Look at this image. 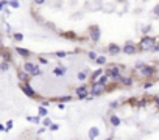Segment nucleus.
Wrapping results in <instances>:
<instances>
[{"label": "nucleus", "instance_id": "obj_1", "mask_svg": "<svg viewBox=\"0 0 159 140\" xmlns=\"http://www.w3.org/2000/svg\"><path fill=\"white\" fill-rule=\"evenodd\" d=\"M154 45H156V39L145 34L142 37V41L139 42V50L141 51H153Z\"/></svg>", "mask_w": 159, "mask_h": 140}, {"label": "nucleus", "instance_id": "obj_2", "mask_svg": "<svg viewBox=\"0 0 159 140\" xmlns=\"http://www.w3.org/2000/svg\"><path fill=\"white\" fill-rule=\"evenodd\" d=\"M89 37H91L92 42H98L100 37H102V30H100L98 25H91L89 26Z\"/></svg>", "mask_w": 159, "mask_h": 140}, {"label": "nucleus", "instance_id": "obj_3", "mask_svg": "<svg viewBox=\"0 0 159 140\" xmlns=\"http://www.w3.org/2000/svg\"><path fill=\"white\" fill-rule=\"evenodd\" d=\"M137 50H139V45H136L134 42H131V41L125 42V45L122 47V51L125 53V55H128V56L136 55V53H137Z\"/></svg>", "mask_w": 159, "mask_h": 140}, {"label": "nucleus", "instance_id": "obj_4", "mask_svg": "<svg viewBox=\"0 0 159 140\" xmlns=\"http://www.w3.org/2000/svg\"><path fill=\"white\" fill-rule=\"evenodd\" d=\"M106 92V86L100 84V83H92L91 84V95L94 97H100Z\"/></svg>", "mask_w": 159, "mask_h": 140}, {"label": "nucleus", "instance_id": "obj_5", "mask_svg": "<svg viewBox=\"0 0 159 140\" xmlns=\"http://www.w3.org/2000/svg\"><path fill=\"white\" fill-rule=\"evenodd\" d=\"M20 89H22V92L25 93L27 97H30V98H36V92H34V89L30 86V81H27V83H20Z\"/></svg>", "mask_w": 159, "mask_h": 140}, {"label": "nucleus", "instance_id": "obj_6", "mask_svg": "<svg viewBox=\"0 0 159 140\" xmlns=\"http://www.w3.org/2000/svg\"><path fill=\"white\" fill-rule=\"evenodd\" d=\"M154 72H156V67H153V66H147L145 64V67L141 70V73H142V76H145V78H150V76H153L154 75Z\"/></svg>", "mask_w": 159, "mask_h": 140}, {"label": "nucleus", "instance_id": "obj_7", "mask_svg": "<svg viewBox=\"0 0 159 140\" xmlns=\"http://www.w3.org/2000/svg\"><path fill=\"white\" fill-rule=\"evenodd\" d=\"M108 51H109V55H112V56H117V55H120V51H122V47L112 42V44L108 45Z\"/></svg>", "mask_w": 159, "mask_h": 140}, {"label": "nucleus", "instance_id": "obj_8", "mask_svg": "<svg viewBox=\"0 0 159 140\" xmlns=\"http://www.w3.org/2000/svg\"><path fill=\"white\" fill-rule=\"evenodd\" d=\"M30 76H31V75H30L28 72H25L24 69L17 72V79H19L20 83H27V81H30Z\"/></svg>", "mask_w": 159, "mask_h": 140}, {"label": "nucleus", "instance_id": "obj_9", "mask_svg": "<svg viewBox=\"0 0 159 140\" xmlns=\"http://www.w3.org/2000/svg\"><path fill=\"white\" fill-rule=\"evenodd\" d=\"M14 51H16L19 56H22V58H28V56H31V51L27 50V48H22V47H16Z\"/></svg>", "mask_w": 159, "mask_h": 140}, {"label": "nucleus", "instance_id": "obj_10", "mask_svg": "<svg viewBox=\"0 0 159 140\" xmlns=\"http://www.w3.org/2000/svg\"><path fill=\"white\" fill-rule=\"evenodd\" d=\"M104 73V70H103V67H100V69H97L95 72H92V75H91V83H94V81H97L102 75Z\"/></svg>", "mask_w": 159, "mask_h": 140}, {"label": "nucleus", "instance_id": "obj_11", "mask_svg": "<svg viewBox=\"0 0 159 140\" xmlns=\"http://www.w3.org/2000/svg\"><path fill=\"white\" fill-rule=\"evenodd\" d=\"M109 123H111L114 128H117V126H120V124H122V120H120L119 115H114V114H112V115L109 117Z\"/></svg>", "mask_w": 159, "mask_h": 140}, {"label": "nucleus", "instance_id": "obj_12", "mask_svg": "<svg viewBox=\"0 0 159 140\" xmlns=\"http://www.w3.org/2000/svg\"><path fill=\"white\" fill-rule=\"evenodd\" d=\"M111 81V78H109V75L108 73H103L102 76H100L98 79H97V81H94V83H100V84H103V86H106L108 83Z\"/></svg>", "mask_w": 159, "mask_h": 140}, {"label": "nucleus", "instance_id": "obj_13", "mask_svg": "<svg viewBox=\"0 0 159 140\" xmlns=\"http://www.w3.org/2000/svg\"><path fill=\"white\" fill-rule=\"evenodd\" d=\"M98 135H100V129H98V128L92 126L91 129H89V134H87V137H89V139H97Z\"/></svg>", "mask_w": 159, "mask_h": 140}, {"label": "nucleus", "instance_id": "obj_14", "mask_svg": "<svg viewBox=\"0 0 159 140\" xmlns=\"http://www.w3.org/2000/svg\"><path fill=\"white\" fill-rule=\"evenodd\" d=\"M66 72H67V69L63 66H58L56 69H53V75H56V76H64Z\"/></svg>", "mask_w": 159, "mask_h": 140}, {"label": "nucleus", "instance_id": "obj_15", "mask_svg": "<svg viewBox=\"0 0 159 140\" xmlns=\"http://www.w3.org/2000/svg\"><path fill=\"white\" fill-rule=\"evenodd\" d=\"M34 67H36V64H33V62H30V61H25L24 66H22V69H24L25 72H28V73L31 75V72H33Z\"/></svg>", "mask_w": 159, "mask_h": 140}, {"label": "nucleus", "instance_id": "obj_16", "mask_svg": "<svg viewBox=\"0 0 159 140\" xmlns=\"http://www.w3.org/2000/svg\"><path fill=\"white\" fill-rule=\"evenodd\" d=\"M120 83H122L125 87H130V86H133V78L131 76H122V79H120Z\"/></svg>", "mask_w": 159, "mask_h": 140}, {"label": "nucleus", "instance_id": "obj_17", "mask_svg": "<svg viewBox=\"0 0 159 140\" xmlns=\"http://www.w3.org/2000/svg\"><path fill=\"white\" fill-rule=\"evenodd\" d=\"M87 75H89V69H84L83 72H80V73H78V76H76V78H78V81L84 83V81L87 79Z\"/></svg>", "mask_w": 159, "mask_h": 140}, {"label": "nucleus", "instance_id": "obj_18", "mask_svg": "<svg viewBox=\"0 0 159 140\" xmlns=\"http://www.w3.org/2000/svg\"><path fill=\"white\" fill-rule=\"evenodd\" d=\"M87 90H91V89H89V86H87V84H81V86H78V87L75 89V93H76V95H78V93L87 92Z\"/></svg>", "mask_w": 159, "mask_h": 140}, {"label": "nucleus", "instance_id": "obj_19", "mask_svg": "<svg viewBox=\"0 0 159 140\" xmlns=\"http://www.w3.org/2000/svg\"><path fill=\"white\" fill-rule=\"evenodd\" d=\"M38 114H39V115H42V117H47V115H48V111L45 109V106L39 104V108H38Z\"/></svg>", "mask_w": 159, "mask_h": 140}, {"label": "nucleus", "instance_id": "obj_20", "mask_svg": "<svg viewBox=\"0 0 159 140\" xmlns=\"http://www.w3.org/2000/svg\"><path fill=\"white\" fill-rule=\"evenodd\" d=\"M52 118H50V117H45V118L44 120H42V126H47V128H50V126H52Z\"/></svg>", "mask_w": 159, "mask_h": 140}, {"label": "nucleus", "instance_id": "obj_21", "mask_svg": "<svg viewBox=\"0 0 159 140\" xmlns=\"http://www.w3.org/2000/svg\"><path fill=\"white\" fill-rule=\"evenodd\" d=\"M10 69V62L8 61H2V64H0V70L2 72H6Z\"/></svg>", "mask_w": 159, "mask_h": 140}, {"label": "nucleus", "instance_id": "obj_22", "mask_svg": "<svg viewBox=\"0 0 159 140\" xmlns=\"http://www.w3.org/2000/svg\"><path fill=\"white\" fill-rule=\"evenodd\" d=\"M91 95V90H87V92H83V93H78V100H87V97Z\"/></svg>", "mask_w": 159, "mask_h": 140}, {"label": "nucleus", "instance_id": "obj_23", "mask_svg": "<svg viewBox=\"0 0 159 140\" xmlns=\"http://www.w3.org/2000/svg\"><path fill=\"white\" fill-rule=\"evenodd\" d=\"M95 62L98 64V66H104V64H106V58H104V56H100V55H98V58L95 59Z\"/></svg>", "mask_w": 159, "mask_h": 140}, {"label": "nucleus", "instance_id": "obj_24", "mask_svg": "<svg viewBox=\"0 0 159 140\" xmlns=\"http://www.w3.org/2000/svg\"><path fill=\"white\" fill-rule=\"evenodd\" d=\"M13 39L20 42V41H24V34H20V33H13Z\"/></svg>", "mask_w": 159, "mask_h": 140}, {"label": "nucleus", "instance_id": "obj_25", "mask_svg": "<svg viewBox=\"0 0 159 140\" xmlns=\"http://www.w3.org/2000/svg\"><path fill=\"white\" fill-rule=\"evenodd\" d=\"M87 58L91 59V61H95V59L98 58V55H97L95 51H92V50H91V51H87Z\"/></svg>", "mask_w": 159, "mask_h": 140}, {"label": "nucleus", "instance_id": "obj_26", "mask_svg": "<svg viewBox=\"0 0 159 140\" xmlns=\"http://www.w3.org/2000/svg\"><path fill=\"white\" fill-rule=\"evenodd\" d=\"M42 72H41V69H39V64H36V67L33 69V72H31V76H38V75H41Z\"/></svg>", "mask_w": 159, "mask_h": 140}, {"label": "nucleus", "instance_id": "obj_27", "mask_svg": "<svg viewBox=\"0 0 159 140\" xmlns=\"http://www.w3.org/2000/svg\"><path fill=\"white\" fill-rule=\"evenodd\" d=\"M10 6H11V8H14V9H17L20 5H19L17 0H10Z\"/></svg>", "mask_w": 159, "mask_h": 140}, {"label": "nucleus", "instance_id": "obj_28", "mask_svg": "<svg viewBox=\"0 0 159 140\" xmlns=\"http://www.w3.org/2000/svg\"><path fill=\"white\" fill-rule=\"evenodd\" d=\"M55 56H56V58H66V56H67V53H66L64 50H59V51L55 53Z\"/></svg>", "mask_w": 159, "mask_h": 140}, {"label": "nucleus", "instance_id": "obj_29", "mask_svg": "<svg viewBox=\"0 0 159 140\" xmlns=\"http://www.w3.org/2000/svg\"><path fill=\"white\" fill-rule=\"evenodd\" d=\"M2 58H3V61H11V55H10V53L8 51H3V55H2Z\"/></svg>", "mask_w": 159, "mask_h": 140}, {"label": "nucleus", "instance_id": "obj_30", "mask_svg": "<svg viewBox=\"0 0 159 140\" xmlns=\"http://www.w3.org/2000/svg\"><path fill=\"white\" fill-rule=\"evenodd\" d=\"M150 30H151V26H150V25H145V26L142 28V34H148Z\"/></svg>", "mask_w": 159, "mask_h": 140}, {"label": "nucleus", "instance_id": "obj_31", "mask_svg": "<svg viewBox=\"0 0 159 140\" xmlns=\"http://www.w3.org/2000/svg\"><path fill=\"white\" fill-rule=\"evenodd\" d=\"M143 67H145V62H141V61L136 62V70H142Z\"/></svg>", "mask_w": 159, "mask_h": 140}, {"label": "nucleus", "instance_id": "obj_32", "mask_svg": "<svg viewBox=\"0 0 159 140\" xmlns=\"http://www.w3.org/2000/svg\"><path fill=\"white\" fill-rule=\"evenodd\" d=\"M153 14H154L156 17H159V3H158V5H154V8H153Z\"/></svg>", "mask_w": 159, "mask_h": 140}, {"label": "nucleus", "instance_id": "obj_33", "mask_svg": "<svg viewBox=\"0 0 159 140\" xmlns=\"http://www.w3.org/2000/svg\"><path fill=\"white\" fill-rule=\"evenodd\" d=\"M70 100H72L70 95H66V97H61L59 98V101H64V103H67V101H70Z\"/></svg>", "mask_w": 159, "mask_h": 140}, {"label": "nucleus", "instance_id": "obj_34", "mask_svg": "<svg viewBox=\"0 0 159 140\" xmlns=\"http://www.w3.org/2000/svg\"><path fill=\"white\" fill-rule=\"evenodd\" d=\"M41 117H42V115H39V114H38L36 117H33V123L39 124V123H41Z\"/></svg>", "mask_w": 159, "mask_h": 140}, {"label": "nucleus", "instance_id": "obj_35", "mask_svg": "<svg viewBox=\"0 0 159 140\" xmlns=\"http://www.w3.org/2000/svg\"><path fill=\"white\" fill-rule=\"evenodd\" d=\"M109 108L111 109H117L119 108V101H112V103H109Z\"/></svg>", "mask_w": 159, "mask_h": 140}, {"label": "nucleus", "instance_id": "obj_36", "mask_svg": "<svg viewBox=\"0 0 159 140\" xmlns=\"http://www.w3.org/2000/svg\"><path fill=\"white\" fill-rule=\"evenodd\" d=\"M13 120H8V122H6V131H10L11 129V128H13Z\"/></svg>", "mask_w": 159, "mask_h": 140}, {"label": "nucleus", "instance_id": "obj_37", "mask_svg": "<svg viewBox=\"0 0 159 140\" xmlns=\"http://www.w3.org/2000/svg\"><path fill=\"white\" fill-rule=\"evenodd\" d=\"M59 129V126H58L56 123H52V126H50V131H58Z\"/></svg>", "mask_w": 159, "mask_h": 140}, {"label": "nucleus", "instance_id": "obj_38", "mask_svg": "<svg viewBox=\"0 0 159 140\" xmlns=\"http://www.w3.org/2000/svg\"><path fill=\"white\" fill-rule=\"evenodd\" d=\"M58 109H61V111H64V109H66V104H64V101H59V104H58Z\"/></svg>", "mask_w": 159, "mask_h": 140}, {"label": "nucleus", "instance_id": "obj_39", "mask_svg": "<svg viewBox=\"0 0 159 140\" xmlns=\"http://www.w3.org/2000/svg\"><path fill=\"white\" fill-rule=\"evenodd\" d=\"M143 87H145V89H150V87H153V83H151V81L145 83V84H143Z\"/></svg>", "mask_w": 159, "mask_h": 140}, {"label": "nucleus", "instance_id": "obj_40", "mask_svg": "<svg viewBox=\"0 0 159 140\" xmlns=\"http://www.w3.org/2000/svg\"><path fill=\"white\" fill-rule=\"evenodd\" d=\"M38 61H39L41 64H47L48 61H47V59H45V58H38Z\"/></svg>", "mask_w": 159, "mask_h": 140}, {"label": "nucleus", "instance_id": "obj_41", "mask_svg": "<svg viewBox=\"0 0 159 140\" xmlns=\"http://www.w3.org/2000/svg\"><path fill=\"white\" fill-rule=\"evenodd\" d=\"M44 2H47V0H34V3H36V5H42Z\"/></svg>", "mask_w": 159, "mask_h": 140}, {"label": "nucleus", "instance_id": "obj_42", "mask_svg": "<svg viewBox=\"0 0 159 140\" xmlns=\"http://www.w3.org/2000/svg\"><path fill=\"white\" fill-rule=\"evenodd\" d=\"M25 118H27V122H30V123H33V117H31V115H27V117H25Z\"/></svg>", "mask_w": 159, "mask_h": 140}, {"label": "nucleus", "instance_id": "obj_43", "mask_svg": "<svg viewBox=\"0 0 159 140\" xmlns=\"http://www.w3.org/2000/svg\"><path fill=\"white\" fill-rule=\"evenodd\" d=\"M42 106H45V108H47V106H50V103H48V101L47 100H44V101H42V103H41Z\"/></svg>", "mask_w": 159, "mask_h": 140}, {"label": "nucleus", "instance_id": "obj_44", "mask_svg": "<svg viewBox=\"0 0 159 140\" xmlns=\"http://www.w3.org/2000/svg\"><path fill=\"white\" fill-rule=\"evenodd\" d=\"M153 51H159V44L154 45V48H153Z\"/></svg>", "mask_w": 159, "mask_h": 140}, {"label": "nucleus", "instance_id": "obj_45", "mask_svg": "<svg viewBox=\"0 0 159 140\" xmlns=\"http://www.w3.org/2000/svg\"><path fill=\"white\" fill-rule=\"evenodd\" d=\"M154 103H156V106H159V97L154 98Z\"/></svg>", "mask_w": 159, "mask_h": 140}, {"label": "nucleus", "instance_id": "obj_46", "mask_svg": "<svg viewBox=\"0 0 159 140\" xmlns=\"http://www.w3.org/2000/svg\"><path fill=\"white\" fill-rule=\"evenodd\" d=\"M158 69H159V62H158Z\"/></svg>", "mask_w": 159, "mask_h": 140}]
</instances>
